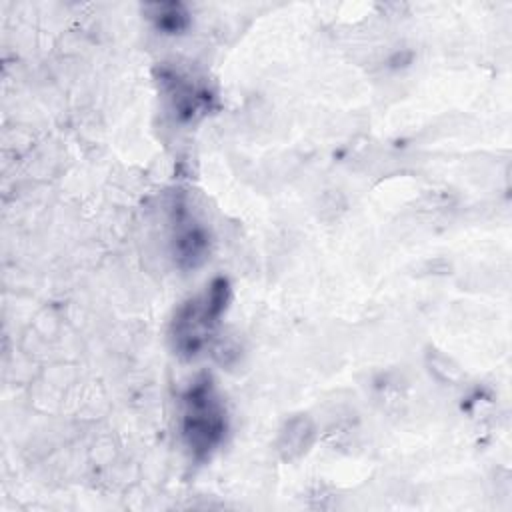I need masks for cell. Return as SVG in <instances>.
<instances>
[{"mask_svg": "<svg viewBox=\"0 0 512 512\" xmlns=\"http://www.w3.org/2000/svg\"><path fill=\"white\" fill-rule=\"evenodd\" d=\"M312 442H314V424L306 416H296V418H290L280 430L278 452L282 454V458L294 460L306 454Z\"/></svg>", "mask_w": 512, "mask_h": 512, "instance_id": "4", "label": "cell"}, {"mask_svg": "<svg viewBox=\"0 0 512 512\" xmlns=\"http://www.w3.org/2000/svg\"><path fill=\"white\" fill-rule=\"evenodd\" d=\"M152 18L156 22L158 30H164L168 34L182 32L188 26V14L184 6L176 2H166V4H154L152 6Z\"/></svg>", "mask_w": 512, "mask_h": 512, "instance_id": "5", "label": "cell"}, {"mask_svg": "<svg viewBox=\"0 0 512 512\" xmlns=\"http://www.w3.org/2000/svg\"><path fill=\"white\" fill-rule=\"evenodd\" d=\"M230 300L226 278H216L196 298L184 302L172 320V342L176 354L192 358L204 346L208 334L218 326Z\"/></svg>", "mask_w": 512, "mask_h": 512, "instance_id": "2", "label": "cell"}, {"mask_svg": "<svg viewBox=\"0 0 512 512\" xmlns=\"http://www.w3.org/2000/svg\"><path fill=\"white\" fill-rule=\"evenodd\" d=\"M208 232L192 218H178L176 220V234H174V258L184 268H194L204 262L208 254Z\"/></svg>", "mask_w": 512, "mask_h": 512, "instance_id": "3", "label": "cell"}, {"mask_svg": "<svg viewBox=\"0 0 512 512\" xmlns=\"http://www.w3.org/2000/svg\"><path fill=\"white\" fill-rule=\"evenodd\" d=\"M228 430L226 408L210 380L200 376L184 394L182 438L196 458L210 456Z\"/></svg>", "mask_w": 512, "mask_h": 512, "instance_id": "1", "label": "cell"}]
</instances>
